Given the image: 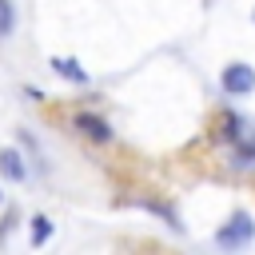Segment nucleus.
<instances>
[{
    "label": "nucleus",
    "instance_id": "6",
    "mask_svg": "<svg viewBox=\"0 0 255 255\" xmlns=\"http://www.w3.org/2000/svg\"><path fill=\"white\" fill-rule=\"evenodd\" d=\"M52 239V219L48 215H32V247H44Z\"/></svg>",
    "mask_w": 255,
    "mask_h": 255
},
{
    "label": "nucleus",
    "instance_id": "3",
    "mask_svg": "<svg viewBox=\"0 0 255 255\" xmlns=\"http://www.w3.org/2000/svg\"><path fill=\"white\" fill-rule=\"evenodd\" d=\"M76 128H80L92 143H108V139H112V124H108L104 116H96V112H80V116H76Z\"/></svg>",
    "mask_w": 255,
    "mask_h": 255
},
{
    "label": "nucleus",
    "instance_id": "1",
    "mask_svg": "<svg viewBox=\"0 0 255 255\" xmlns=\"http://www.w3.org/2000/svg\"><path fill=\"white\" fill-rule=\"evenodd\" d=\"M251 239H255V219H251L247 211H231L227 223L215 231V243H219L223 251H239V247H247Z\"/></svg>",
    "mask_w": 255,
    "mask_h": 255
},
{
    "label": "nucleus",
    "instance_id": "10",
    "mask_svg": "<svg viewBox=\"0 0 255 255\" xmlns=\"http://www.w3.org/2000/svg\"><path fill=\"white\" fill-rule=\"evenodd\" d=\"M251 20H255V8H251Z\"/></svg>",
    "mask_w": 255,
    "mask_h": 255
},
{
    "label": "nucleus",
    "instance_id": "8",
    "mask_svg": "<svg viewBox=\"0 0 255 255\" xmlns=\"http://www.w3.org/2000/svg\"><path fill=\"white\" fill-rule=\"evenodd\" d=\"M235 159H239L243 167H251V163H255V139H239V147H235Z\"/></svg>",
    "mask_w": 255,
    "mask_h": 255
},
{
    "label": "nucleus",
    "instance_id": "7",
    "mask_svg": "<svg viewBox=\"0 0 255 255\" xmlns=\"http://www.w3.org/2000/svg\"><path fill=\"white\" fill-rule=\"evenodd\" d=\"M12 32H16V8H12V0H0V40Z\"/></svg>",
    "mask_w": 255,
    "mask_h": 255
},
{
    "label": "nucleus",
    "instance_id": "9",
    "mask_svg": "<svg viewBox=\"0 0 255 255\" xmlns=\"http://www.w3.org/2000/svg\"><path fill=\"white\" fill-rule=\"evenodd\" d=\"M0 203H4V191H0Z\"/></svg>",
    "mask_w": 255,
    "mask_h": 255
},
{
    "label": "nucleus",
    "instance_id": "4",
    "mask_svg": "<svg viewBox=\"0 0 255 255\" xmlns=\"http://www.w3.org/2000/svg\"><path fill=\"white\" fill-rule=\"evenodd\" d=\"M0 175L12 179V183H24L28 179V163H24V155L16 147H0Z\"/></svg>",
    "mask_w": 255,
    "mask_h": 255
},
{
    "label": "nucleus",
    "instance_id": "5",
    "mask_svg": "<svg viewBox=\"0 0 255 255\" xmlns=\"http://www.w3.org/2000/svg\"><path fill=\"white\" fill-rule=\"evenodd\" d=\"M52 72L60 76V80H68V84H88L92 76L80 68V60H72V56H52Z\"/></svg>",
    "mask_w": 255,
    "mask_h": 255
},
{
    "label": "nucleus",
    "instance_id": "2",
    "mask_svg": "<svg viewBox=\"0 0 255 255\" xmlns=\"http://www.w3.org/2000/svg\"><path fill=\"white\" fill-rule=\"evenodd\" d=\"M219 88H223V96H251V92H255V68L243 64V60L223 64V72H219Z\"/></svg>",
    "mask_w": 255,
    "mask_h": 255
}]
</instances>
